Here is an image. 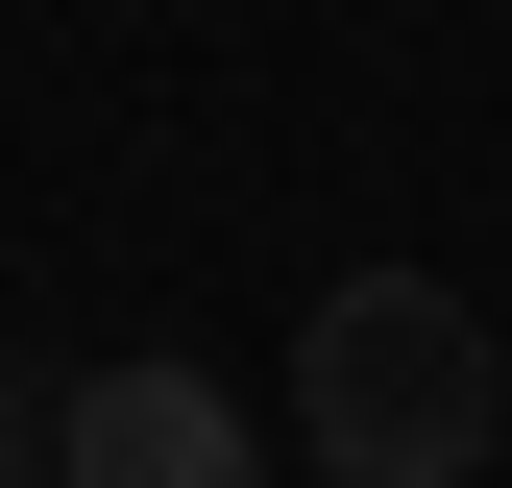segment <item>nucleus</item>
Listing matches in <instances>:
<instances>
[{
	"mask_svg": "<svg viewBox=\"0 0 512 488\" xmlns=\"http://www.w3.org/2000/svg\"><path fill=\"white\" fill-rule=\"evenodd\" d=\"M293 440H317V488H488L512 342H488L439 269H342V293L293 318Z\"/></svg>",
	"mask_w": 512,
	"mask_h": 488,
	"instance_id": "nucleus-1",
	"label": "nucleus"
},
{
	"mask_svg": "<svg viewBox=\"0 0 512 488\" xmlns=\"http://www.w3.org/2000/svg\"><path fill=\"white\" fill-rule=\"evenodd\" d=\"M49 488H269V440H244V391H220V366L122 342L98 391L49 415Z\"/></svg>",
	"mask_w": 512,
	"mask_h": 488,
	"instance_id": "nucleus-2",
	"label": "nucleus"
},
{
	"mask_svg": "<svg viewBox=\"0 0 512 488\" xmlns=\"http://www.w3.org/2000/svg\"><path fill=\"white\" fill-rule=\"evenodd\" d=\"M0 488H49V415H25V391H0Z\"/></svg>",
	"mask_w": 512,
	"mask_h": 488,
	"instance_id": "nucleus-3",
	"label": "nucleus"
}]
</instances>
